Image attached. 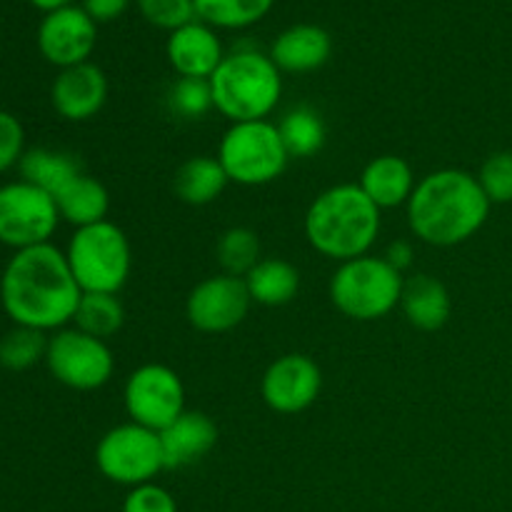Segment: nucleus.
<instances>
[{
	"label": "nucleus",
	"mask_w": 512,
	"mask_h": 512,
	"mask_svg": "<svg viewBox=\"0 0 512 512\" xmlns=\"http://www.w3.org/2000/svg\"><path fill=\"white\" fill-rule=\"evenodd\" d=\"M160 448H163L165 468H188L203 460L218 443V428L205 413L185 410L175 423L160 430Z\"/></svg>",
	"instance_id": "18"
},
{
	"label": "nucleus",
	"mask_w": 512,
	"mask_h": 512,
	"mask_svg": "<svg viewBox=\"0 0 512 512\" xmlns=\"http://www.w3.org/2000/svg\"><path fill=\"white\" fill-rule=\"evenodd\" d=\"M358 185L380 210H393L408 205L418 180H415L413 168L405 158L378 155L365 165Z\"/></svg>",
	"instance_id": "19"
},
{
	"label": "nucleus",
	"mask_w": 512,
	"mask_h": 512,
	"mask_svg": "<svg viewBox=\"0 0 512 512\" xmlns=\"http://www.w3.org/2000/svg\"><path fill=\"white\" fill-rule=\"evenodd\" d=\"M213 105L230 123L268 120L283 95V73L268 53L238 48L210 75Z\"/></svg>",
	"instance_id": "4"
},
{
	"label": "nucleus",
	"mask_w": 512,
	"mask_h": 512,
	"mask_svg": "<svg viewBox=\"0 0 512 512\" xmlns=\"http://www.w3.org/2000/svg\"><path fill=\"white\" fill-rule=\"evenodd\" d=\"M278 130L290 158H313L325 145L323 118L308 105L288 110L278 123Z\"/></svg>",
	"instance_id": "26"
},
{
	"label": "nucleus",
	"mask_w": 512,
	"mask_h": 512,
	"mask_svg": "<svg viewBox=\"0 0 512 512\" xmlns=\"http://www.w3.org/2000/svg\"><path fill=\"white\" fill-rule=\"evenodd\" d=\"M123 403L130 423L160 433L185 413V385L168 365L145 363L125 380Z\"/></svg>",
	"instance_id": "11"
},
{
	"label": "nucleus",
	"mask_w": 512,
	"mask_h": 512,
	"mask_svg": "<svg viewBox=\"0 0 512 512\" xmlns=\"http://www.w3.org/2000/svg\"><path fill=\"white\" fill-rule=\"evenodd\" d=\"M60 225L55 198L25 180L0 185V245L15 250L50 243Z\"/></svg>",
	"instance_id": "10"
},
{
	"label": "nucleus",
	"mask_w": 512,
	"mask_h": 512,
	"mask_svg": "<svg viewBox=\"0 0 512 512\" xmlns=\"http://www.w3.org/2000/svg\"><path fill=\"white\" fill-rule=\"evenodd\" d=\"M478 183L493 205L512 203V153L500 150L483 163Z\"/></svg>",
	"instance_id": "31"
},
{
	"label": "nucleus",
	"mask_w": 512,
	"mask_h": 512,
	"mask_svg": "<svg viewBox=\"0 0 512 512\" xmlns=\"http://www.w3.org/2000/svg\"><path fill=\"white\" fill-rule=\"evenodd\" d=\"M228 183L230 180L218 158L195 155V158H188L175 170L173 190L185 205L200 208V205L215 203L223 195V190L228 188Z\"/></svg>",
	"instance_id": "22"
},
{
	"label": "nucleus",
	"mask_w": 512,
	"mask_h": 512,
	"mask_svg": "<svg viewBox=\"0 0 512 512\" xmlns=\"http://www.w3.org/2000/svg\"><path fill=\"white\" fill-rule=\"evenodd\" d=\"M65 258L83 293L118 295L133 268L128 235L110 220L75 228L65 248Z\"/></svg>",
	"instance_id": "6"
},
{
	"label": "nucleus",
	"mask_w": 512,
	"mask_h": 512,
	"mask_svg": "<svg viewBox=\"0 0 512 512\" xmlns=\"http://www.w3.org/2000/svg\"><path fill=\"white\" fill-rule=\"evenodd\" d=\"M83 290L65 250L53 243L15 250L0 275V305L13 325L55 333L73 323Z\"/></svg>",
	"instance_id": "1"
},
{
	"label": "nucleus",
	"mask_w": 512,
	"mask_h": 512,
	"mask_svg": "<svg viewBox=\"0 0 512 512\" xmlns=\"http://www.w3.org/2000/svg\"><path fill=\"white\" fill-rule=\"evenodd\" d=\"M400 310H403V315L413 328L433 333V330H440L450 320L453 300H450L448 288L438 278L418 273L405 278Z\"/></svg>",
	"instance_id": "20"
},
{
	"label": "nucleus",
	"mask_w": 512,
	"mask_h": 512,
	"mask_svg": "<svg viewBox=\"0 0 512 512\" xmlns=\"http://www.w3.org/2000/svg\"><path fill=\"white\" fill-rule=\"evenodd\" d=\"M123 512H178V503L158 483H145L128 490L123 500Z\"/></svg>",
	"instance_id": "34"
},
{
	"label": "nucleus",
	"mask_w": 512,
	"mask_h": 512,
	"mask_svg": "<svg viewBox=\"0 0 512 512\" xmlns=\"http://www.w3.org/2000/svg\"><path fill=\"white\" fill-rule=\"evenodd\" d=\"M18 170H20V180L45 190V193H50L53 198L70 183V180H75L80 173H83L75 155L65 153V150H53V148L25 150Z\"/></svg>",
	"instance_id": "24"
},
{
	"label": "nucleus",
	"mask_w": 512,
	"mask_h": 512,
	"mask_svg": "<svg viewBox=\"0 0 512 512\" xmlns=\"http://www.w3.org/2000/svg\"><path fill=\"white\" fill-rule=\"evenodd\" d=\"M333 53V40L328 30L313 23H300L285 28L270 45V58L280 73H313L323 68Z\"/></svg>",
	"instance_id": "17"
},
{
	"label": "nucleus",
	"mask_w": 512,
	"mask_h": 512,
	"mask_svg": "<svg viewBox=\"0 0 512 512\" xmlns=\"http://www.w3.org/2000/svg\"><path fill=\"white\" fill-rule=\"evenodd\" d=\"M25 155V128L18 115L0 110V175L18 168Z\"/></svg>",
	"instance_id": "33"
},
{
	"label": "nucleus",
	"mask_w": 512,
	"mask_h": 512,
	"mask_svg": "<svg viewBox=\"0 0 512 512\" xmlns=\"http://www.w3.org/2000/svg\"><path fill=\"white\" fill-rule=\"evenodd\" d=\"M55 205H58L60 220L70 223L73 228H85V225L108 220L110 195L98 178L80 173L55 195Z\"/></svg>",
	"instance_id": "21"
},
{
	"label": "nucleus",
	"mask_w": 512,
	"mask_h": 512,
	"mask_svg": "<svg viewBox=\"0 0 512 512\" xmlns=\"http://www.w3.org/2000/svg\"><path fill=\"white\" fill-rule=\"evenodd\" d=\"M45 365L60 385L80 393H90L110 383L115 373V358L108 343L73 328L50 333Z\"/></svg>",
	"instance_id": "9"
},
{
	"label": "nucleus",
	"mask_w": 512,
	"mask_h": 512,
	"mask_svg": "<svg viewBox=\"0 0 512 512\" xmlns=\"http://www.w3.org/2000/svg\"><path fill=\"white\" fill-rule=\"evenodd\" d=\"M95 465L103 478L125 488L153 483L155 475L165 470L160 435L138 423L118 425L98 440Z\"/></svg>",
	"instance_id": "8"
},
{
	"label": "nucleus",
	"mask_w": 512,
	"mask_h": 512,
	"mask_svg": "<svg viewBox=\"0 0 512 512\" xmlns=\"http://www.w3.org/2000/svg\"><path fill=\"white\" fill-rule=\"evenodd\" d=\"M108 100V78L95 63H80L55 75L50 88L53 110L68 123L95 118Z\"/></svg>",
	"instance_id": "15"
},
{
	"label": "nucleus",
	"mask_w": 512,
	"mask_h": 512,
	"mask_svg": "<svg viewBox=\"0 0 512 512\" xmlns=\"http://www.w3.org/2000/svg\"><path fill=\"white\" fill-rule=\"evenodd\" d=\"M403 273L378 255L345 260L330 278V300L350 320L370 323L400 308Z\"/></svg>",
	"instance_id": "5"
},
{
	"label": "nucleus",
	"mask_w": 512,
	"mask_h": 512,
	"mask_svg": "<svg viewBox=\"0 0 512 512\" xmlns=\"http://www.w3.org/2000/svg\"><path fill=\"white\" fill-rule=\"evenodd\" d=\"M323 388L318 363L303 353H288L273 360L260 380V395L273 413L295 415L308 410Z\"/></svg>",
	"instance_id": "14"
},
{
	"label": "nucleus",
	"mask_w": 512,
	"mask_h": 512,
	"mask_svg": "<svg viewBox=\"0 0 512 512\" xmlns=\"http://www.w3.org/2000/svg\"><path fill=\"white\" fill-rule=\"evenodd\" d=\"M130 0H80V8L95 20V23H110L128 10Z\"/></svg>",
	"instance_id": "35"
},
{
	"label": "nucleus",
	"mask_w": 512,
	"mask_h": 512,
	"mask_svg": "<svg viewBox=\"0 0 512 512\" xmlns=\"http://www.w3.org/2000/svg\"><path fill=\"white\" fill-rule=\"evenodd\" d=\"M385 260H388L390 265H393L395 270H400V273H405V270L413 265V245L408 243V240H395V243L388 245V250H385L383 255Z\"/></svg>",
	"instance_id": "36"
},
{
	"label": "nucleus",
	"mask_w": 512,
	"mask_h": 512,
	"mask_svg": "<svg viewBox=\"0 0 512 512\" xmlns=\"http://www.w3.org/2000/svg\"><path fill=\"white\" fill-rule=\"evenodd\" d=\"M95 43H98V23L80 5L45 13L38 25L40 55L60 70L88 63Z\"/></svg>",
	"instance_id": "13"
},
{
	"label": "nucleus",
	"mask_w": 512,
	"mask_h": 512,
	"mask_svg": "<svg viewBox=\"0 0 512 512\" xmlns=\"http://www.w3.org/2000/svg\"><path fill=\"white\" fill-rule=\"evenodd\" d=\"M198 20L210 28L240 30L260 23L273 10L275 0H193Z\"/></svg>",
	"instance_id": "25"
},
{
	"label": "nucleus",
	"mask_w": 512,
	"mask_h": 512,
	"mask_svg": "<svg viewBox=\"0 0 512 512\" xmlns=\"http://www.w3.org/2000/svg\"><path fill=\"white\" fill-rule=\"evenodd\" d=\"M48 333L35 328H23L13 325L8 333L0 338V368L10 373H23V370L35 368L48 353Z\"/></svg>",
	"instance_id": "28"
},
{
	"label": "nucleus",
	"mask_w": 512,
	"mask_h": 512,
	"mask_svg": "<svg viewBox=\"0 0 512 512\" xmlns=\"http://www.w3.org/2000/svg\"><path fill=\"white\" fill-rule=\"evenodd\" d=\"M493 203L483 193L478 175L460 168H443L418 180L410 195V233L425 245L453 248L468 243L483 230Z\"/></svg>",
	"instance_id": "2"
},
{
	"label": "nucleus",
	"mask_w": 512,
	"mask_h": 512,
	"mask_svg": "<svg viewBox=\"0 0 512 512\" xmlns=\"http://www.w3.org/2000/svg\"><path fill=\"white\" fill-rule=\"evenodd\" d=\"M380 213L358 183L333 185L310 203L303 220L305 238L315 253L338 263L363 258L380 235Z\"/></svg>",
	"instance_id": "3"
},
{
	"label": "nucleus",
	"mask_w": 512,
	"mask_h": 512,
	"mask_svg": "<svg viewBox=\"0 0 512 512\" xmlns=\"http://www.w3.org/2000/svg\"><path fill=\"white\" fill-rule=\"evenodd\" d=\"M138 10L153 28L168 33L198 20L193 0H138Z\"/></svg>",
	"instance_id": "32"
},
{
	"label": "nucleus",
	"mask_w": 512,
	"mask_h": 512,
	"mask_svg": "<svg viewBox=\"0 0 512 512\" xmlns=\"http://www.w3.org/2000/svg\"><path fill=\"white\" fill-rule=\"evenodd\" d=\"M218 160L230 183L260 188L285 173L290 155L278 125L270 120H248L230 123L218 145Z\"/></svg>",
	"instance_id": "7"
},
{
	"label": "nucleus",
	"mask_w": 512,
	"mask_h": 512,
	"mask_svg": "<svg viewBox=\"0 0 512 512\" xmlns=\"http://www.w3.org/2000/svg\"><path fill=\"white\" fill-rule=\"evenodd\" d=\"M75 328L93 338L108 340L123 328L125 310L115 293H83L73 318Z\"/></svg>",
	"instance_id": "27"
},
{
	"label": "nucleus",
	"mask_w": 512,
	"mask_h": 512,
	"mask_svg": "<svg viewBox=\"0 0 512 512\" xmlns=\"http://www.w3.org/2000/svg\"><path fill=\"white\" fill-rule=\"evenodd\" d=\"M260 260V240L250 228H230L220 235L218 263L225 275L245 278Z\"/></svg>",
	"instance_id": "29"
},
{
	"label": "nucleus",
	"mask_w": 512,
	"mask_h": 512,
	"mask_svg": "<svg viewBox=\"0 0 512 512\" xmlns=\"http://www.w3.org/2000/svg\"><path fill=\"white\" fill-rule=\"evenodd\" d=\"M250 305L253 300L245 288V280L220 273L200 280L190 290L185 300V315H188V323L200 333L220 335L238 328L248 318Z\"/></svg>",
	"instance_id": "12"
},
{
	"label": "nucleus",
	"mask_w": 512,
	"mask_h": 512,
	"mask_svg": "<svg viewBox=\"0 0 512 512\" xmlns=\"http://www.w3.org/2000/svg\"><path fill=\"white\" fill-rule=\"evenodd\" d=\"M243 280L250 300L265 308L288 305L300 290L298 268L283 258H263Z\"/></svg>",
	"instance_id": "23"
},
{
	"label": "nucleus",
	"mask_w": 512,
	"mask_h": 512,
	"mask_svg": "<svg viewBox=\"0 0 512 512\" xmlns=\"http://www.w3.org/2000/svg\"><path fill=\"white\" fill-rule=\"evenodd\" d=\"M33 8L43 10V13H53V10L68 8V5H75V0H28Z\"/></svg>",
	"instance_id": "37"
},
{
	"label": "nucleus",
	"mask_w": 512,
	"mask_h": 512,
	"mask_svg": "<svg viewBox=\"0 0 512 512\" xmlns=\"http://www.w3.org/2000/svg\"><path fill=\"white\" fill-rule=\"evenodd\" d=\"M170 113L183 120H200L215 110L210 80L178 78L168 93Z\"/></svg>",
	"instance_id": "30"
},
{
	"label": "nucleus",
	"mask_w": 512,
	"mask_h": 512,
	"mask_svg": "<svg viewBox=\"0 0 512 512\" xmlns=\"http://www.w3.org/2000/svg\"><path fill=\"white\" fill-rule=\"evenodd\" d=\"M165 55H168L170 68L180 78L210 80V75L223 63L225 50L215 28H210L203 20H193V23L168 33Z\"/></svg>",
	"instance_id": "16"
}]
</instances>
